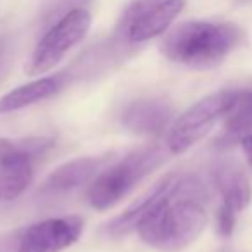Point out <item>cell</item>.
Here are the masks:
<instances>
[{
	"instance_id": "cell-11",
	"label": "cell",
	"mask_w": 252,
	"mask_h": 252,
	"mask_svg": "<svg viewBox=\"0 0 252 252\" xmlns=\"http://www.w3.org/2000/svg\"><path fill=\"white\" fill-rule=\"evenodd\" d=\"M214 185L220 192L223 204L228 211L238 214L251 204L252 189L245 173L231 161H221L213 169Z\"/></svg>"
},
{
	"instance_id": "cell-16",
	"label": "cell",
	"mask_w": 252,
	"mask_h": 252,
	"mask_svg": "<svg viewBox=\"0 0 252 252\" xmlns=\"http://www.w3.org/2000/svg\"><path fill=\"white\" fill-rule=\"evenodd\" d=\"M240 144H242V149H244V154H245V158H247L249 164L252 166V135L244 137L240 140Z\"/></svg>"
},
{
	"instance_id": "cell-17",
	"label": "cell",
	"mask_w": 252,
	"mask_h": 252,
	"mask_svg": "<svg viewBox=\"0 0 252 252\" xmlns=\"http://www.w3.org/2000/svg\"><path fill=\"white\" fill-rule=\"evenodd\" d=\"M5 56H7V45H5V42H0V71L4 67Z\"/></svg>"
},
{
	"instance_id": "cell-1",
	"label": "cell",
	"mask_w": 252,
	"mask_h": 252,
	"mask_svg": "<svg viewBox=\"0 0 252 252\" xmlns=\"http://www.w3.org/2000/svg\"><path fill=\"white\" fill-rule=\"evenodd\" d=\"M161 192L142 218L137 231L158 251L185 249L199 238L207 224V189L195 175H168Z\"/></svg>"
},
{
	"instance_id": "cell-10",
	"label": "cell",
	"mask_w": 252,
	"mask_h": 252,
	"mask_svg": "<svg viewBox=\"0 0 252 252\" xmlns=\"http://www.w3.org/2000/svg\"><path fill=\"white\" fill-rule=\"evenodd\" d=\"M112 162V154L95 156V158H80L64 162L56 168L45 180L43 189L50 192H66L76 189L88 182H94L105 168Z\"/></svg>"
},
{
	"instance_id": "cell-13",
	"label": "cell",
	"mask_w": 252,
	"mask_h": 252,
	"mask_svg": "<svg viewBox=\"0 0 252 252\" xmlns=\"http://www.w3.org/2000/svg\"><path fill=\"white\" fill-rule=\"evenodd\" d=\"M252 135V90H235L233 100L223 119L220 145H231Z\"/></svg>"
},
{
	"instance_id": "cell-8",
	"label": "cell",
	"mask_w": 252,
	"mask_h": 252,
	"mask_svg": "<svg viewBox=\"0 0 252 252\" xmlns=\"http://www.w3.org/2000/svg\"><path fill=\"white\" fill-rule=\"evenodd\" d=\"M83 231V220L78 216L50 218L32 224L23 231L18 252H61L71 247Z\"/></svg>"
},
{
	"instance_id": "cell-7",
	"label": "cell",
	"mask_w": 252,
	"mask_h": 252,
	"mask_svg": "<svg viewBox=\"0 0 252 252\" xmlns=\"http://www.w3.org/2000/svg\"><path fill=\"white\" fill-rule=\"evenodd\" d=\"M54 145L52 138H0V200H12L30 187L33 161Z\"/></svg>"
},
{
	"instance_id": "cell-9",
	"label": "cell",
	"mask_w": 252,
	"mask_h": 252,
	"mask_svg": "<svg viewBox=\"0 0 252 252\" xmlns=\"http://www.w3.org/2000/svg\"><path fill=\"white\" fill-rule=\"evenodd\" d=\"M173 111L168 102L159 98H142L131 102L123 111L121 121L135 135H159L171 121Z\"/></svg>"
},
{
	"instance_id": "cell-14",
	"label": "cell",
	"mask_w": 252,
	"mask_h": 252,
	"mask_svg": "<svg viewBox=\"0 0 252 252\" xmlns=\"http://www.w3.org/2000/svg\"><path fill=\"white\" fill-rule=\"evenodd\" d=\"M161 185H162V182L159 180V182L156 183V185L152 187L142 199H138L137 202L131 204L125 213L119 214L118 218H114V220L107 224L109 233L114 235V237H121V235H126V233H130V231L137 230L142 218L147 214V211L152 207L154 200L158 199L159 192H161Z\"/></svg>"
},
{
	"instance_id": "cell-12",
	"label": "cell",
	"mask_w": 252,
	"mask_h": 252,
	"mask_svg": "<svg viewBox=\"0 0 252 252\" xmlns=\"http://www.w3.org/2000/svg\"><path fill=\"white\" fill-rule=\"evenodd\" d=\"M67 83V74L59 73L56 76H47L35 80L32 83L21 85L14 90L7 92L0 97V116L9 112L21 111L30 105H35L42 100L57 95Z\"/></svg>"
},
{
	"instance_id": "cell-3",
	"label": "cell",
	"mask_w": 252,
	"mask_h": 252,
	"mask_svg": "<svg viewBox=\"0 0 252 252\" xmlns=\"http://www.w3.org/2000/svg\"><path fill=\"white\" fill-rule=\"evenodd\" d=\"M166 161L161 145L149 144L131 151L112 166H107L88 189V202L98 211L109 209L125 199L145 176Z\"/></svg>"
},
{
	"instance_id": "cell-2",
	"label": "cell",
	"mask_w": 252,
	"mask_h": 252,
	"mask_svg": "<svg viewBox=\"0 0 252 252\" xmlns=\"http://www.w3.org/2000/svg\"><path fill=\"white\" fill-rule=\"evenodd\" d=\"M244 40V32L233 23L185 21L180 23L161 42V52L171 63L211 69L221 64Z\"/></svg>"
},
{
	"instance_id": "cell-4",
	"label": "cell",
	"mask_w": 252,
	"mask_h": 252,
	"mask_svg": "<svg viewBox=\"0 0 252 252\" xmlns=\"http://www.w3.org/2000/svg\"><path fill=\"white\" fill-rule=\"evenodd\" d=\"M187 0H133L121 14L116 38L125 45L145 43L168 32Z\"/></svg>"
},
{
	"instance_id": "cell-6",
	"label": "cell",
	"mask_w": 252,
	"mask_h": 252,
	"mask_svg": "<svg viewBox=\"0 0 252 252\" xmlns=\"http://www.w3.org/2000/svg\"><path fill=\"white\" fill-rule=\"evenodd\" d=\"M92 25V16L85 7H74L67 11L59 21H56L36 43L32 59L26 67L28 74H43L54 69L73 47H76L87 36Z\"/></svg>"
},
{
	"instance_id": "cell-5",
	"label": "cell",
	"mask_w": 252,
	"mask_h": 252,
	"mask_svg": "<svg viewBox=\"0 0 252 252\" xmlns=\"http://www.w3.org/2000/svg\"><path fill=\"white\" fill-rule=\"evenodd\" d=\"M235 90H221L200 98L178 116L168 133V151L171 154H183L213 131L218 121L224 119L233 100Z\"/></svg>"
},
{
	"instance_id": "cell-15",
	"label": "cell",
	"mask_w": 252,
	"mask_h": 252,
	"mask_svg": "<svg viewBox=\"0 0 252 252\" xmlns=\"http://www.w3.org/2000/svg\"><path fill=\"white\" fill-rule=\"evenodd\" d=\"M235 220H237V214L228 211L226 207L221 206L218 209V216H216V230L218 233L223 238H228L231 233H233L235 228Z\"/></svg>"
}]
</instances>
